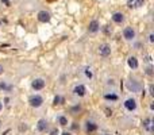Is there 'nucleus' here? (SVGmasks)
<instances>
[{
  "mask_svg": "<svg viewBox=\"0 0 154 135\" xmlns=\"http://www.w3.org/2000/svg\"><path fill=\"white\" fill-rule=\"evenodd\" d=\"M1 108H3V104H1V103H0V111H1Z\"/></svg>",
  "mask_w": 154,
  "mask_h": 135,
  "instance_id": "obj_27",
  "label": "nucleus"
},
{
  "mask_svg": "<svg viewBox=\"0 0 154 135\" xmlns=\"http://www.w3.org/2000/svg\"><path fill=\"white\" fill-rule=\"evenodd\" d=\"M38 20L42 23H48L50 20V14L46 11H39L38 12Z\"/></svg>",
  "mask_w": 154,
  "mask_h": 135,
  "instance_id": "obj_2",
  "label": "nucleus"
},
{
  "mask_svg": "<svg viewBox=\"0 0 154 135\" xmlns=\"http://www.w3.org/2000/svg\"><path fill=\"white\" fill-rule=\"evenodd\" d=\"M62 135H70V134H69V132H64Z\"/></svg>",
  "mask_w": 154,
  "mask_h": 135,
  "instance_id": "obj_28",
  "label": "nucleus"
},
{
  "mask_svg": "<svg viewBox=\"0 0 154 135\" xmlns=\"http://www.w3.org/2000/svg\"><path fill=\"white\" fill-rule=\"evenodd\" d=\"M149 41H150V42H154V35H153V34L149 35Z\"/></svg>",
  "mask_w": 154,
  "mask_h": 135,
  "instance_id": "obj_22",
  "label": "nucleus"
},
{
  "mask_svg": "<svg viewBox=\"0 0 154 135\" xmlns=\"http://www.w3.org/2000/svg\"><path fill=\"white\" fill-rule=\"evenodd\" d=\"M127 62H128V66L132 68V69H136V68H138V59H136L135 57H130Z\"/></svg>",
  "mask_w": 154,
  "mask_h": 135,
  "instance_id": "obj_12",
  "label": "nucleus"
},
{
  "mask_svg": "<svg viewBox=\"0 0 154 135\" xmlns=\"http://www.w3.org/2000/svg\"><path fill=\"white\" fill-rule=\"evenodd\" d=\"M58 120H60V123L62 124V126H66V124H68V120H66V118H65V116H60V118H58Z\"/></svg>",
  "mask_w": 154,
  "mask_h": 135,
  "instance_id": "obj_16",
  "label": "nucleus"
},
{
  "mask_svg": "<svg viewBox=\"0 0 154 135\" xmlns=\"http://www.w3.org/2000/svg\"><path fill=\"white\" fill-rule=\"evenodd\" d=\"M106 99H111V100H116V96L115 95H106Z\"/></svg>",
  "mask_w": 154,
  "mask_h": 135,
  "instance_id": "obj_17",
  "label": "nucleus"
},
{
  "mask_svg": "<svg viewBox=\"0 0 154 135\" xmlns=\"http://www.w3.org/2000/svg\"><path fill=\"white\" fill-rule=\"evenodd\" d=\"M97 130V126H96V123H93V122H88L87 123V131L89 132H93Z\"/></svg>",
  "mask_w": 154,
  "mask_h": 135,
  "instance_id": "obj_13",
  "label": "nucleus"
},
{
  "mask_svg": "<svg viewBox=\"0 0 154 135\" xmlns=\"http://www.w3.org/2000/svg\"><path fill=\"white\" fill-rule=\"evenodd\" d=\"M146 73H147V74H150V76H151V68H147V72H146Z\"/></svg>",
  "mask_w": 154,
  "mask_h": 135,
  "instance_id": "obj_24",
  "label": "nucleus"
},
{
  "mask_svg": "<svg viewBox=\"0 0 154 135\" xmlns=\"http://www.w3.org/2000/svg\"><path fill=\"white\" fill-rule=\"evenodd\" d=\"M0 89H11V87H7L6 84H0Z\"/></svg>",
  "mask_w": 154,
  "mask_h": 135,
  "instance_id": "obj_19",
  "label": "nucleus"
},
{
  "mask_svg": "<svg viewBox=\"0 0 154 135\" xmlns=\"http://www.w3.org/2000/svg\"><path fill=\"white\" fill-rule=\"evenodd\" d=\"M1 73H3V66L0 65V74H1Z\"/></svg>",
  "mask_w": 154,
  "mask_h": 135,
  "instance_id": "obj_26",
  "label": "nucleus"
},
{
  "mask_svg": "<svg viewBox=\"0 0 154 135\" xmlns=\"http://www.w3.org/2000/svg\"><path fill=\"white\" fill-rule=\"evenodd\" d=\"M31 87L35 89V91H39V89H43L45 88V81L42 80V78H35V80L33 81V84H31Z\"/></svg>",
  "mask_w": 154,
  "mask_h": 135,
  "instance_id": "obj_3",
  "label": "nucleus"
},
{
  "mask_svg": "<svg viewBox=\"0 0 154 135\" xmlns=\"http://www.w3.org/2000/svg\"><path fill=\"white\" fill-rule=\"evenodd\" d=\"M74 95L77 96H84L85 95V87L84 85H77L76 88H74Z\"/></svg>",
  "mask_w": 154,
  "mask_h": 135,
  "instance_id": "obj_10",
  "label": "nucleus"
},
{
  "mask_svg": "<svg viewBox=\"0 0 154 135\" xmlns=\"http://www.w3.org/2000/svg\"><path fill=\"white\" fill-rule=\"evenodd\" d=\"M37 128H38V131H41V132L46 131V130H48V122L45 120V119H41V120H38Z\"/></svg>",
  "mask_w": 154,
  "mask_h": 135,
  "instance_id": "obj_8",
  "label": "nucleus"
},
{
  "mask_svg": "<svg viewBox=\"0 0 154 135\" xmlns=\"http://www.w3.org/2000/svg\"><path fill=\"white\" fill-rule=\"evenodd\" d=\"M60 101H61V97H60V96H55V99H54V104L57 106V104H60Z\"/></svg>",
  "mask_w": 154,
  "mask_h": 135,
  "instance_id": "obj_18",
  "label": "nucleus"
},
{
  "mask_svg": "<svg viewBox=\"0 0 154 135\" xmlns=\"http://www.w3.org/2000/svg\"><path fill=\"white\" fill-rule=\"evenodd\" d=\"M151 120L150 119H146V120L143 122V126H145V128H146L147 131H151Z\"/></svg>",
  "mask_w": 154,
  "mask_h": 135,
  "instance_id": "obj_15",
  "label": "nucleus"
},
{
  "mask_svg": "<svg viewBox=\"0 0 154 135\" xmlns=\"http://www.w3.org/2000/svg\"><path fill=\"white\" fill-rule=\"evenodd\" d=\"M0 124H1V122H0Z\"/></svg>",
  "mask_w": 154,
  "mask_h": 135,
  "instance_id": "obj_29",
  "label": "nucleus"
},
{
  "mask_svg": "<svg viewBox=\"0 0 154 135\" xmlns=\"http://www.w3.org/2000/svg\"><path fill=\"white\" fill-rule=\"evenodd\" d=\"M50 135H58V130H53V131L50 132Z\"/></svg>",
  "mask_w": 154,
  "mask_h": 135,
  "instance_id": "obj_21",
  "label": "nucleus"
},
{
  "mask_svg": "<svg viewBox=\"0 0 154 135\" xmlns=\"http://www.w3.org/2000/svg\"><path fill=\"white\" fill-rule=\"evenodd\" d=\"M145 0H127V6L130 8H139Z\"/></svg>",
  "mask_w": 154,
  "mask_h": 135,
  "instance_id": "obj_7",
  "label": "nucleus"
},
{
  "mask_svg": "<svg viewBox=\"0 0 154 135\" xmlns=\"http://www.w3.org/2000/svg\"><path fill=\"white\" fill-rule=\"evenodd\" d=\"M123 35H125V38L127 41H130L135 37V31L132 30V27H126V29L123 30Z\"/></svg>",
  "mask_w": 154,
  "mask_h": 135,
  "instance_id": "obj_5",
  "label": "nucleus"
},
{
  "mask_svg": "<svg viewBox=\"0 0 154 135\" xmlns=\"http://www.w3.org/2000/svg\"><path fill=\"white\" fill-rule=\"evenodd\" d=\"M99 22H97V20H92L91 23H89V31H91V33H96V31H97V30H99Z\"/></svg>",
  "mask_w": 154,
  "mask_h": 135,
  "instance_id": "obj_11",
  "label": "nucleus"
},
{
  "mask_svg": "<svg viewBox=\"0 0 154 135\" xmlns=\"http://www.w3.org/2000/svg\"><path fill=\"white\" fill-rule=\"evenodd\" d=\"M85 76L88 77V78H91V77H92V73H91V72H89V70H88V69L85 70Z\"/></svg>",
  "mask_w": 154,
  "mask_h": 135,
  "instance_id": "obj_20",
  "label": "nucleus"
},
{
  "mask_svg": "<svg viewBox=\"0 0 154 135\" xmlns=\"http://www.w3.org/2000/svg\"><path fill=\"white\" fill-rule=\"evenodd\" d=\"M128 88H130V89H132V91H135V92H138L141 89L139 84H138L136 81H132V83H130V84H128Z\"/></svg>",
  "mask_w": 154,
  "mask_h": 135,
  "instance_id": "obj_14",
  "label": "nucleus"
},
{
  "mask_svg": "<svg viewBox=\"0 0 154 135\" xmlns=\"http://www.w3.org/2000/svg\"><path fill=\"white\" fill-rule=\"evenodd\" d=\"M1 1H4V3L7 4V6H8V4H10V1H8V0H1Z\"/></svg>",
  "mask_w": 154,
  "mask_h": 135,
  "instance_id": "obj_25",
  "label": "nucleus"
},
{
  "mask_svg": "<svg viewBox=\"0 0 154 135\" xmlns=\"http://www.w3.org/2000/svg\"><path fill=\"white\" fill-rule=\"evenodd\" d=\"M99 53H100V55H103V57H107V55H110L111 54L110 45H107V43L102 45V46L99 48Z\"/></svg>",
  "mask_w": 154,
  "mask_h": 135,
  "instance_id": "obj_4",
  "label": "nucleus"
},
{
  "mask_svg": "<svg viewBox=\"0 0 154 135\" xmlns=\"http://www.w3.org/2000/svg\"><path fill=\"white\" fill-rule=\"evenodd\" d=\"M125 107L128 111H134L136 108V101L134 100V99H127L126 103H125Z\"/></svg>",
  "mask_w": 154,
  "mask_h": 135,
  "instance_id": "obj_6",
  "label": "nucleus"
},
{
  "mask_svg": "<svg viewBox=\"0 0 154 135\" xmlns=\"http://www.w3.org/2000/svg\"><path fill=\"white\" fill-rule=\"evenodd\" d=\"M30 106L31 107H35V108H38V107L42 106V103H43V99L39 95H35V96H31L29 100Z\"/></svg>",
  "mask_w": 154,
  "mask_h": 135,
  "instance_id": "obj_1",
  "label": "nucleus"
},
{
  "mask_svg": "<svg viewBox=\"0 0 154 135\" xmlns=\"http://www.w3.org/2000/svg\"><path fill=\"white\" fill-rule=\"evenodd\" d=\"M112 20H114L115 23H122L125 20V15L120 14V12H115V14L112 15Z\"/></svg>",
  "mask_w": 154,
  "mask_h": 135,
  "instance_id": "obj_9",
  "label": "nucleus"
},
{
  "mask_svg": "<svg viewBox=\"0 0 154 135\" xmlns=\"http://www.w3.org/2000/svg\"><path fill=\"white\" fill-rule=\"evenodd\" d=\"M146 62H149V64L151 62V57H150V55H146Z\"/></svg>",
  "mask_w": 154,
  "mask_h": 135,
  "instance_id": "obj_23",
  "label": "nucleus"
}]
</instances>
